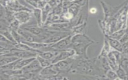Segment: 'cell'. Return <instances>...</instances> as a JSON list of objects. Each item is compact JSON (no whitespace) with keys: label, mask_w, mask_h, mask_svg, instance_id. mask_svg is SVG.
<instances>
[{"label":"cell","mask_w":128,"mask_h":80,"mask_svg":"<svg viewBox=\"0 0 128 80\" xmlns=\"http://www.w3.org/2000/svg\"><path fill=\"white\" fill-rule=\"evenodd\" d=\"M36 59L38 60L40 66H41V67L42 68L48 67L52 64L51 61L46 60V59H44L38 55L36 56Z\"/></svg>","instance_id":"cell-24"},{"label":"cell","mask_w":128,"mask_h":80,"mask_svg":"<svg viewBox=\"0 0 128 80\" xmlns=\"http://www.w3.org/2000/svg\"><path fill=\"white\" fill-rule=\"evenodd\" d=\"M114 80H120V79L119 78H115Z\"/></svg>","instance_id":"cell-33"},{"label":"cell","mask_w":128,"mask_h":80,"mask_svg":"<svg viewBox=\"0 0 128 80\" xmlns=\"http://www.w3.org/2000/svg\"><path fill=\"white\" fill-rule=\"evenodd\" d=\"M104 76L108 80H114L118 78L116 72L112 70H110L106 72Z\"/></svg>","instance_id":"cell-28"},{"label":"cell","mask_w":128,"mask_h":80,"mask_svg":"<svg viewBox=\"0 0 128 80\" xmlns=\"http://www.w3.org/2000/svg\"><path fill=\"white\" fill-rule=\"evenodd\" d=\"M42 68L40 66L36 58L35 60H32L28 66L21 70L24 74H30L34 75V74L40 72Z\"/></svg>","instance_id":"cell-9"},{"label":"cell","mask_w":128,"mask_h":80,"mask_svg":"<svg viewBox=\"0 0 128 80\" xmlns=\"http://www.w3.org/2000/svg\"><path fill=\"white\" fill-rule=\"evenodd\" d=\"M60 51H41L38 54L42 58L51 61L58 54Z\"/></svg>","instance_id":"cell-16"},{"label":"cell","mask_w":128,"mask_h":80,"mask_svg":"<svg viewBox=\"0 0 128 80\" xmlns=\"http://www.w3.org/2000/svg\"><path fill=\"white\" fill-rule=\"evenodd\" d=\"M119 41L122 44L128 41V30H127L126 33L123 36Z\"/></svg>","instance_id":"cell-30"},{"label":"cell","mask_w":128,"mask_h":80,"mask_svg":"<svg viewBox=\"0 0 128 80\" xmlns=\"http://www.w3.org/2000/svg\"><path fill=\"white\" fill-rule=\"evenodd\" d=\"M17 32L24 38V42H43V41L38 36L22 28H20Z\"/></svg>","instance_id":"cell-7"},{"label":"cell","mask_w":128,"mask_h":80,"mask_svg":"<svg viewBox=\"0 0 128 80\" xmlns=\"http://www.w3.org/2000/svg\"><path fill=\"white\" fill-rule=\"evenodd\" d=\"M20 24L16 20H14L12 22L10 23L8 30H14L17 32L20 27Z\"/></svg>","instance_id":"cell-26"},{"label":"cell","mask_w":128,"mask_h":80,"mask_svg":"<svg viewBox=\"0 0 128 80\" xmlns=\"http://www.w3.org/2000/svg\"><path fill=\"white\" fill-rule=\"evenodd\" d=\"M42 26H44V24L46 21V20L50 13L52 8L49 6V4L47 3L45 6L42 8Z\"/></svg>","instance_id":"cell-19"},{"label":"cell","mask_w":128,"mask_h":80,"mask_svg":"<svg viewBox=\"0 0 128 80\" xmlns=\"http://www.w3.org/2000/svg\"><path fill=\"white\" fill-rule=\"evenodd\" d=\"M14 16L21 26L26 24L30 21L33 16L32 12L28 10H22L14 13Z\"/></svg>","instance_id":"cell-4"},{"label":"cell","mask_w":128,"mask_h":80,"mask_svg":"<svg viewBox=\"0 0 128 80\" xmlns=\"http://www.w3.org/2000/svg\"><path fill=\"white\" fill-rule=\"evenodd\" d=\"M96 12V10L95 8H92L90 10V12L92 13H95Z\"/></svg>","instance_id":"cell-31"},{"label":"cell","mask_w":128,"mask_h":80,"mask_svg":"<svg viewBox=\"0 0 128 80\" xmlns=\"http://www.w3.org/2000/svg\"><path fill=\"white\" fill-rule=\"evenodd\" d=\"M74 34H72L67 37L60 40L56 43L50 45V47L56 50L60 51L68 48L72 47V38Z\"/></svg>","instance_id":"cell-3"},{"label":"cell","mask_w":128,"mask_h":80,"mask_svg":"<svg viewBox=\"0 0 128 80\" xmlns=\"http://www.w3.org/2000/svg\"><path fill=\"white\" fill-rule=\"evenodd\" d=\"M38 55L37 53L26 51L20 49H18L17 48H14L10 50V53L6 56H14L18 58L24 59L28 58H36Z\"/></svg>","instance_id":"cell-5"},{"label":"cell","mask_w":128,"mask_h":80,"mask_svg":"<svg viewBox=\"0 0 128 80\" xmlns=\"http://www.w3.org/2000/svg\"><path fill=\"white\" fill-rule=\"evenodd\" d=\"M6 8L12 11L13 12H16L22 10H28L32 11L29 9L27 8L24 6H22L19 1L17 0H11V1H6Z\"/></svg>","instance_id":"cell-11"},{"label":"cell","mask_w":128,"mask_h":80,"mask_svg":"<svg viewBox=\"0 0 128 80\" xmlns=\"http://www.w3.org/2000/svg\"><path fill=\"white\" fill-rule=\"evenodd\" d=\"M71 34H72L70 32L56 31L52 34L46 40L43 42L51 45L57 42H58L67 37Z\"/></svg>","instance_id":"cell-6"},{"label":"cell","mask_w":128,"mask_h":80,"mask_svg":"<svg viewBox=\"0 0 128 80\" xmlns=\"http://www.w3.org/2000/svg\"><path fill=\"white\" fill-rule=\"evenodd\" d=\"M27 80H39L36 78H31Z\"/></svg>","instance_id":"cell-32"},{"label":"cell","mask_w":128,"mask_h":80,"mask_svg":"<svg viewBox=\"0 0 128 80\" xmlns=\"http://www.w3.org/2000/svg\"><path fill=\"white\" fill-rule=\"evenodd\" d=\"M88 59L80 58L78 62L77 63L75 70L82 74H92L96 68L95 66L96 60L92 61Z\"/></svg>","instance_id":"cell-1"},{"label":"cell","mask_w":128,"mask_h":80,"mask_svg":"<svg viewBox=\"0 0 128 80\" xmlns=\"http://www.w3.org/2000/svg\"><path fill=\"white\" fill-rule=\"evenodd\" d=\"M58 74V72L56 71L52 67V64L46 68H42L40 72V75L44 76H55Z\"/></svg>","instance_id":"cell-15"},{"label":"cell","mask_w":128,"mask_h":80,"mask_svg":"<svg viewBox=\"0 0 128 80\" xmlns=\"http://www.w3.org/2000/svg\"><path fill=\"white\" fill-rule=\"evenodd\" d=\"M75 60L74 56L52 64L53 68L58 72H68L72 68Z\"/></svg>","instance_id":"cell-2"},{"label":"cell","mask_w":128,"mask_h":80,"mask_svg":"<svg viewBox=\"0 0 128 80\" xmlns=\"http://www.w3.org/2000/svg\"><path fill=\"white\" fill-rule=\"evenodd\" d=\"M20 59V58H19ZM18 59L14 62H13L11 63H10L8 64H7L6 65L0 66V68L3 70L7 71V70H14L16 64H17L18 62Z\"/></svg>","instance_id":"cell-27"},{"label":"cell","mask_w":128,"mask_h":80,"mask_svg":"<svg viewBox=\"0 0 128 80\" xmlns=\"http://www.w3.org/2000/svg\"><path fill=\"white\" fill-rule=\"evenodd\" d=\"M106 37L112 49L118 51L122 53V51H123L122 44L120 42L119 40L111 38L108 36H106Z\"/></svg>","instance_id":"cell-12"},{"label":"cell","mask_w":128,"mask_h":80,"mask_svg":"<svg viewBox=\"0 0 128 80\" xmlns=\"http://www.w3.org/2000/svg\"><path fill=\"white\" fill-rule=\"evenodd\" d=\"M75 52L72 48H68L59 52L58 54L52 60V64H54L58 62L66 60L69 58L74 56Z\"/></svg>","instance_id":"cell-8"},{"label":"cell","mask_w":128,"mask_h":80,"mask_svg":"<svg viewBox=\"0 0 128 80\" xmlns=\"http://www.w3.org/2000/svg\"><path fill=\"white\" fill-rule=\"evenodd\" d=\"M72 46L80 44H92L95 42L92 40L87 36L84 34H76L72 38Z\"/></svg>","instance_id":"cell-10"},{"label":"cell","mask_w":128,"mask_h":80,"mask_svg":"<svg viewBox=\"0 0 128 80\" xmlns=\"http://www.w3.org/2000/svg\"><path fill=\"white\" fill-rule=\"evenodd\" d=\"M119 66L126 72L128 75V54L122 53Z\"/></svg>","instance_id":"cell-20"},{"label":"cell","mask_w":128,"mask_h":80,"mask_svg":"<svg viewBox=\"0 0 128 80\" xmlns=\"http://www.w3.org/2000/svg\"><path fill=\"white\" fill-rule=\"evenodd\" d=\"M32 14L36 24V25L38 26H42V10L38 8H34L32 10Z\"/></svg>","instance_id":"cell-17"},{"label":"cell","mask_w":128,"mask_h":80,"mask_svg":"<svg viewBox=\"0 0 128 80\" xmlns=\"http://www.w3.org/2000/svg\"><path fill=\"white\" fill-rule=\"evenodd\" d=\"M36 58H24V59H18V60L16 64L14 70H20L28 66L30 62L32 60H35Z\"/></svg>","instance_id":"cell-14"},{"label":"cell","mask_w":128,"mask_h":80,"mask_svg":"<svg viewBox=\"0 0 128 80\" xmlns=\"http://www.w3.org/2000/svg\"><path fill=\"white\" fill-rule=\"evenodd\" d=\"M106 58L111 70L116 72V70L118 69L119 64L112 50H110V52L107 55Z\"/></svg>","instance_id":"cell-13"},{"label":"cell","mask_w":128,"mask_h":80,"mask_svg":"<svg viewBox=\"0 0 128 80\" xmlns=\"http://www.w3.org/2000/svg\"><path fill=\"white\" fill-rule=\"evenodd\" d=\"M111 50V48L109 44V43L106 38H104V44L102 47V50L100 52V54L98 56V58H100V57H106L108 54L110 52Z\"/></svg>","instance_id":"cell-18"},{"label":"cell","mask_w":128,"mask_h":80,"mask_svg":"<svg viewBox=\"0 0 128 80\" xmlns=\"http://www.w3.org/2000/svg\"><path fill=\"white\" fill-rule=\"evenodd\" d=\"M18 58L14 56H4V57L0 59V66L6 65L13 62L18 60Z\"/></svg>","instance_id":"cell-21"},{"label":"cell","mask_w":128,"mask_h":80,"mask_svg":"<svg viewBox=\"0 0 128 80\" xmlns=\"http://www.w3.org/2000/svg\"><path fill=\"white\" fill-rule=\"evenodd\" d=\"M117 77L122 80H128V75L126 72L119 66L116 70Z\"/></svg>","instance_id":"cell-23"},{"label":"cell","mask_w":128,"mask_h":80,"mask_svg":"<svg viewBox=\"0 0 128 80\" xmlns=\"http://www.w3.org/2000/svg\"><path fill=\"white\" fill-rule=\"evenodd\" d=\"M98 58L100 59L102 68L105 72L108 70H111L110 66L109 65V64L108 62V61L107 60L106 57H100Z\"/></svg>","instance_id":"cell-25"},{"label":"cell","mask_w":128,"mask_h":80,"mask_svg":"<svg viewBox=\"0 0 128 80\" xmlns=\"http://www.w3.org/2000/svg\"><path fill=\"white\" fill-rule=\"evenodd\" d=\"M62 2L60 1H55V0H50V1H48V4H49V6L52 8H54L55 7H56L58 4H59Z\"/></svg>","instance_id":"cell-29"},{"label":"cell","mask_w":128,"mask_h":80,"mask_svg":"<svg viewBox=\"0 0 128 80\" xmlns=\"http://www.w3.org/2000/svg\"><path fill=\"white\" fill-rule=\"evenodd\" d=\"M126 28H122L114 32L108 36L114 39L120 40L121 39V38L126 33Z\"/></svg>","instance_id":"cell-22"}]
</instances>
